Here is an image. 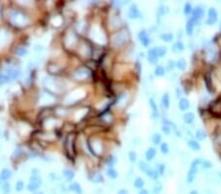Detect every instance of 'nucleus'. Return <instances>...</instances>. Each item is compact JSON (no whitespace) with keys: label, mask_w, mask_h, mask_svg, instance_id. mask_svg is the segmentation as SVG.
<instances>
[{"label":"nucleus","mask_w":221,"mask_h":194,"mask_svg":"<svg viewBox=\"0 0 221 194\" xmlns=\"http://www.w3.org/2000/svg\"><path fill=\"white\" fill-rule=\"evenodd\" d=\"M130 39V34L127 30H120L116 33L112 37V45L114 47H120L121 45L125 44Z\"/></svg>","instance_id":"f257e3e1"},{"label":"nucleus","mask_w":221,"mask_h":194,"mask_svg":"<svg viewBox=\"0 0 221 194\" xmlns=\"http://www.w3.org/2000/svg\"><path fill=\"white\" fill-rule=\"evenodd\" d=\"M202 163V160L201 159H197V160H195L193 163H192L191 167H190V170L188 172V175H187V181L189 183H192L196 178V176H197V174H198V171H199V165Z\"/></svg>","instance_id":"f03ea898"},{"label":"nucleus","mask_w":221,"mask_h":194,"mask_svg":"<svg viewBox=\"0 0 221 194\" xmlns=\"http://www.w3.org/2000/svg\"><path fill=\"white\" fill-rule=\"evenodd\" d=\"M90 71L88 69L85 68V67H82V68L78 69L76 72L74 74V77L76 80H85L87 77H90Z\"/></svg>","instance_id":"7ed1b4c3"},{"label":"nucleus","mask_w":221,"mask_h":194,"mask_svg":"<svg viewBox=\"0 0 221 194\" xmlns=\"http://www.w3.org/2000/svg\"><path fill=\"white\" fill-rule=\"evenodd\" d=\"M217 17H218V14H217V11L215 10V8H210L208 11V20H206V24H208V26L214 25L217 21Z\"/></svg>","instance_id":"20e7f679"},{"label":"nucleus","mask_w":221,"mask_h":194,"mask_svg":"<svg viewBox=\"0 0 221 194\" xmlns=\"http://www.w3.org/2000/svg\"><path fill=\"white\" fill-rule=\"evenodd\" d=\"M204 15H205V10L202 9V7L198 6V7H196L194 10L192 20H193L194 22H199V21L202 20V18L204 17Z\"/></svg>","instance_id":"39448f33"},{"label":"nucleus","mask_w":221,"mask_h":194,"mask_svg":"<svg viewBox=\"0 0 221 194\" xmlns=\"http://www.w3.org/2000/svg\"><path fill=\"white\" fill-rule=\"evenodd\" d=\"M210 112L213 113L215 116H220L221 115V101L220 98L215 101H213L211 105H210Z\"/></svg>","instance_id":"423d86ee"},{"label":"nucleus","mask_w":221,"mask_h":194,"mask_svg":"<svg viewBox=\"0 0 221 194\" xmlns=\"http://www.w3.org/2000/svg\"><path fill=\"white\" fill-rule=\"evenodd\" d=\"M128 15H129L131 19H138V18H140L142 16V14L140 12V10H139L138 6L136 4H134L131 5L129 12H128Z\"/></svg>","instance_id":"0eeeda50"},{"label":"nucleus","mask_w":221,"mask_h":194,"mask_svg":"<svg viewBox=\"0 0 221 194\" xmlns=\"http://www.w3.org/2000/svg\"><path fill=\"white\" fill-rule=\"evenodd\" d=\"M138 36H139V39H140V41L142 42V44L144 45V46H148V45L149 44V42H151V38H149L148 33L145 30H141Z\"/></svg>","instance_id":"6e6552de"},{"label":"nucleus","mask_w":221,"mask_h":194,"mask_svg":"<svg viewBox=\"0 0 221 194\" xmlns=\"http://www.w3.org/2000/svg\"><path fill=\"white\" fill-rule=\"evenodd\" d=\"M148 59L151 64H155L157 62L158 55H157V51H156V48H152L148 52Z\"/></svg>","instance_id":"1a4fd4ad"},{"label":"nucleus","mask_w":221,"mask_h":194,"mask_svg":"<svg viewBox=\"0 0 221 194\" xmlns=\"http://www.w3.org/2000/svg\"><path fill=\"white\" fill-rule=\"evenodd\" d=\"M178 106H179V109L182 111H187L189 108H190V102H189L188 99H186V98H181V99L179 100V104H178Z\"/></svg>","instance_id":"9d476101"},{"label":"nucleus","mask_w":221,"mask_h":194,"mask_svg":"<svg viewBox=\"0 0 221 194\" xmlns=\"http://www.w3.org/2000/svg\"><path fill=\"white\" fill-rule=\"evenodd\" d=\"M69 189L71 190V191H73L74 193L76 194H82V192H83V189H82L81 185L79 184L78 182H72L69 186Z\"/></svg>","instance_id":"9b49d317"},{"label":"nucleus","mask_w":221,"mask_h":194,"mask_svg":"<svg viewBox=\"0 0 221 194\" xmlns=\"http://www.w3.org/2000/svg\"><path fill=\"white\" fill-rule=\"evenodd\" d=\"M12 176V172L8 169H4V170L1 171V174H0V178L1 181H8V179Z\"/></svg>","instance_id":"f8f14e48"},{"label":"nucleus","mask_w":221,"mask_h":194,"mask_svg":"<svg viewBox=\"0 0 221 194\" xmlns=\"http://www.w3.org/2000/svg\"><path fill=\"white\" fill-rule=\"evenodd\" d=\"M184 44H183V42H181V41H177V42H175V43H174V45L172 46V51L174 52V53H180V52H182L184 50Z\"/></svg>","instance_id":"ddd939ff"},{"label":"nucleus","mask_w":221,"mask_h":194,"mask_svg":"<svg viewBox=\"0 0 221 194\" xmlns=\"http://www.w3.org/2000/svg\"><path fill=\"white\" fill-rule=\"evenodd\" d=\"M187 144L193 151H199V150H201V145H199V142H197L196 140H193V139L188 140Z\"/></svg>","instance_id":"4468645a"},{"label":"nucleus","mask_w":221,"mask_h":194,"mask_svg":"<svg viewBox=\"0 0 221 194\" xmlns=\"http://www.w3.org/2000/svg\"><path fill=\"white\" fill-rule=\"evenodd\" d=\"M195 121V115L194 113L192 112H189V113H186V114L184 115V122L188 123V125H191V123H193Z\"/></svg>","instance_id":"2eb2a0df"},{"label":"nucleus","mask_w":221,"mask_h":194,"mask_svg":"<svg viewBox=\"0 0 221 194\" xmlns=\"http://www.w3.org/2000/svg\"><path fill=\"white\" fill-rule=\"evenodd\" d=\"M155 155H156V150L154 148H148L147 152H145V158H147L148 161H151L155 157Z\"/></svg>","instance_id":"dca6fc26"},{"label":"nucleus","mask_w":221,"mask_h":194,"mask_svg":"<svg viewBox=\"0 0 221 194\" xmlns=\"http://www.w3.org/2000/svg\"><path fill=\"white\" fill-rule=\"evenodd\" d=\"M63 175H64V178L67 179V181H73L75 174H74L73 171L69 170V169H65V170L63 171Z\"/></svg>","instance_id":"f3484780"},{"label":"nucleus","mask_w":221,"mask_h":194,"mask_svg":"<svg viewBox=\"0 0 221 194\" xmlns=\"http://www.w3.org/2000/svg\"><path fill=\"white\" fill-rule=\"evenodd\" d=\"M40 183H37V182H30L28 184V190L30 192H37V189L40 188Z\"/></svg>","instance_id":"a211bd4d"},{"label":"nucleus","mask_w":221,"mask_h":194,"mask_svg":"<svg viewBox=\"0 0 221 194\" xmlns=\"http://www.w3.org/2000/svg\"><path fill=\"white\" fill-rule=\"evenodd\" d=\"M147 175H148L151 178H152L153 181H157L158 175H159L158 172L156 171V169H149V170L148 171V172H147Z\"/></svg>","instance_id":"6ab92c4d"},{"label":"nucleus","mask_w":221,"mask_h":194,"mask_svg":"<svg viewBox=\"0 0 221 194\" xmlns=\"http://www.w3.org/2000/svg\"><path fill=\"white\" fill-rule=\"evenodd\" d=\"M161 103L164 108H168L170 105V97L168 93H164L161 98Z\"/></svg>","instance_id":"aec40b11"},{"label":"nucleus","mask_w":221,"mask_h":194,"mask_svg":"<svg viewBox=\"0 0 221 194\" xmlns=\"http://www.w3.org/2000/svg\"><path fill=\"white\" fill-rule=\"evenodd\" d=\"M194 28H195V22L193 20H190V21H188V23H187V27H186V30H187V33L188 34H193V33H194Z\"/></svg>","instance_id":"412c9836"},{"label":"nucleus","mask_w":221,"mask_h":194,"mask_svg":"<svg viewBox=\"0 0 221 194\" xmlns=\"http://www.w3.org/2000/svg\"><path fill=\"white\" fill-rule=\"evenodd\" d=\"M176 66H177V68L179 69V70L184 71L185 69L187 68V61H186V60H185L184 58H181V59H179V60H178V61H177Z\"/></svg>","instance_id":"4be33fe9"},{"label":"nucleus","mask_w":221,"mask_h":194,"mask_svg":"<svg viewBox=\"0 0 221 194\" xmlns=\"http://www.w3.org/2000/svg\"><path fill=\"white\" fill-rule=\"evenodd\" d=\"M205 137H206V133H205V132L204 129H199L197 130V132H196V138H197L199 141L204 140Z\"/></svg>","instance_id":"5701e85b"},{"label":"nucleus","mask_w":221,"mask_h":194,"mask_svg":"<svg viewBox=\"0 0 221 194\" xmlns=\"http://www.w3.org/2000/svg\"><path fill=\"white\" fill-rule=\"evenodd\" d=\"M162 190V184L161 182L156 181L152 186V193L153 194H159Z\"/></svg>","instance_id":"b1692460"},{"label":"nucleus","mask_w":221,"mask_h":194,"mask_svg":"<svg viewBox=\"0 0 221 194\" xmlns=\"http://www.w3.org/2000/svg\"><path fill=\"white\" fill-rule=\"evenodd\" d=\"M145 185V181L142 178H137L134 181V186L138 189H142Z\"/></svg>","instance_id":"393cba45"},{"label":"nucleus","mask_w":221,"mask_h":194,"mask_svg":"<svg viewBox=\"0 0 221 194\" xmlns=\"http://www.w3.org/2000/svg\"><path fill=\"white\" fill-rule=\"evenodd\" d=\"M168 7L167 6H165V5H160L159 7H158V9H157V14H158V16L159 17H162V16H164L166 13H168Z\"/></svg>","instance_id":"a878e982"},{"label":"nucleus","mask_w":221,"mask_h":194,"mask_svg":"<svg viewBox=\"0 0 221 194\" xmlns=\"http://www.w3.org/2000/svg\"><path fill=\"white\" fill-rule=\"evenodd\" d=\"M139 168H140V170H141V171H142L144 172H145V174H147L148 171L149 170V169H151V167H149V166H148L147 163H145V162H144V161L139 162Z\"/></svg>","instance_id":"bb28decb"},{"label":"nucleus","mask_w":221,"mask_h":194,"mask_svg":"<svg viewBox=\"0 0 221 194\" xmlns=\"http://www.w3.org/2000/svg\"><path fill=\"white\" fill-rule=\"evenodd\" d=\"M154 74H155V75L157 76V77H162V76H164V75H165V69L163 68L162 66L158 65V66L155 68V70H154Z\"/></svg>","instance_id":"cd10ccee"},{"label":"nucleus","mask_w":221,"mask_h":194,"mask_svg":"<svg viewBox=\"0 0 221 194\" xmlns=\"http://www.w3.org/2000/svg\"><path fill=\"white\" fill-rule=\"evenodd\" d=\"M106 175H107V176H109L110 178H118V172H117L116 170H114V169H112V168L108 169L107 172H106Z\"/></svg>","instance_id":"c85d7f7f"},{"label":"nucleus","mask_w":221,"mask_h":194,"mask_svg":"<svg viewBox=\"0 0 221 194\" xmlns=\"http://www.w3.org/2000/svg\"><path fill=\"white\" fill-rule=\"evenodd\" d=\"M151 141L154 145H158V144H160V142H161V135H160L159 133H154L151 137Z\"/></svg>","instance_id":"c756f323"},{"label":"nucleus","mask_w":221,"mask_h":194,"mask_svg":"<svg viewBox=\"0 0 221 194\" xmlns=\"http://www.w3.org/2000/svg\"><path fill=\"white\" fill-rule=\"evenodd\" d=\"M149 105H151V110L153 112V116H156V115H157V113H158V109H157V105H156L154 100H153V99H149Z\"/></svg>","instance_id":"7c9ffc66"},{"label":"nucleus","mask_w":221,"mask_h":194,"mask_svg":"<svg viewBox=\"0 0 221 194\" xmlns=\"http://www.w3.org/2000/svg\"><path fill=\"white\" fill-rule=\"evenodd\" d=\"M161 39L163 41L170 42L171 40L173 39V34L171 33H164L161 35Z\"/></svg>","instance_id":"2f4dec72"},{"label":"nucleus","mask_w":221,"mask_h":194,"mask_svg":"<svg viewBox=\"0 0 221 194\" xmlns=\"http://www.w3.org/2000/svg\"><path fill=\"white\" fill-rule=\"evenodd\" d=\"M156 51H157L158 57H163V56L166 54L167 48L165 46H159V47H156Z\"/></svg>","instance_id":"473e14b6"},{"label":"nucleus","mask_w":221,"mask_h":194,"mask_svg":"<svg viewBox=\"0 0 221 194\" xmlns=\"http://www.w3.org/2000/svg\"><path fill=\"white\" fill-rule=\"evenodd\" d=\"M121 23H122V20L119 16H113L112 20H111V24L113 25V27H117L120 26Z\"/></svg>","instance_id":"72a5a7b5"},{"label":"nucleus","mask_w":221,"mask_h":194,"mask_svg":"<svg viewBox=\"0 0 221 194\" xmlns=\"http://www.w3.org/2000/svg\"><path fill=\"white\" fill-rule=\"evenodd\" d=\"M156 166H157V167H156V171L158 172V174L160 175H164V172H166V167H165V165H163V164H157Z\"/></svg>","instance_id":"f704fd0d"},{"label":"nucleus","mask_w":221,"mask_h":194,"mask_svg":"<svg viewBox=\"0 0 221 194\" xmlns=\"http://www.w3.org/2000/svg\"><path fill=\"white\" fill-rule=\"evenodd\" d=\"M91 181H92V182H94V183H100V182L103 181V176L101 175H99V174H95L94 176H92Z\"/></svg>","instance_id":"c9c22d12"},{"label":"nucleus","mask_w":221,"mask_h":194,"mask_svg":"<svg viewBox=\"0 0 221 194\" xmlns=\"http://www.w3.org/2000/svg\"><path fill=\"white\" fill-rule=\"evenodd\" d=\"M2 191L4 194H9L11 192V185L8 182H4L2 185Z\"/></svg>","instance_id":"e433bc0d"},{"label":"nucleus","mask_w":221,"mask_h":194,"mask_svg":"<svg viewBox=\"0 0 221 194\" xmlns=\"http://www.w3.org/2000/svg\"><path fill=\"white\" fill-rule=\"evenodd\" d=\"M161 129H162V132H164L166 135H169L171 133V126L169 125V123H164V125L162 126Z\"/></svg>","instance_id":"4c0bfd02"},{"label":"nucleus","mask_w":221,"mask_h":194,"mask_svg":"<svg viewBox=\"0 0 221 194\" xmlns=\"http://www.w3.org/2000/svg\"><path fill=\"white\" fill-rule=\"evenodd\" d=\"M209 80H210V76L209 75H206L205 77V84H206V88H208V90L209 91V92H212L213 89L211 88V85H210Z\"/></svg>","instance_id":"58836bf2"},{"label":"nucleus","mask_w":221,"mask_h":194,"mask_svg":"<svg viewBox=\"0 0 221 194\" xmlns=\"http://www.w3.org/2000/svg\"><path fill=\"white\" fill-rule=\"evenodd\" d=\"M160 150H161V152L163 154H168L169 153V145L167 143H162L161 145H160Z\"/></svg>","instance_id":"ea45409f"},{"label":"nucleus","mask_w":221,"mask_h":194,"mask_svg":"<svg viewBox=\"0 0 221 194\" xmlns=\"http://www.w3.org/2000/svg\"><path fill=\"white\" fill-rule=\"evenodd\" d=\"M16 190L18 192H21V191H23L24 190V188H25V184H24V182L22 181H17V183H16Z\"/></svg>","instance_id":"a19ab883"},{"label":"nucleus","mask_w":221,"mask_h":194,"mask_svg":"<svg viewBox=\"0 0 221 194\" xmlns=\"http://www.w3.org/2000/svg\"><path fill=\"white\" fill-rule=\"evenodd\" d=\"M175 66H176V63L172 61V60H169L168 63H167V71H169V72H173Z\"/></svg>","instance_id":"79ce46f5"},{"label":"nucleus","mask_w":221,"mask_h":194,"mask_svg":"<svg viewBox=\"0 0 221 194\" xmlns=\"http://www.w3.org/2000/svg\"><path fill=\"white\" fill-rule=\"evenodd\" d=\"M9 79H10L9 76L3 75V74H0V84H3V83H8L9 82Z\"/></svg>","instance_id":"37998d69"},{"label":"nucleus","mask_w":221,"mask_h":194,"mask_svg":"<svg viewBox=\"0 0 221 194\" xmlns=\"http://www.w3.org/2000/svg\"><path fill=\"white\" fill-rule=\"evenodd\" d=\"M142 138L141 137H139V136H136V137H134L133 139H132V144H133V145H137V146H139V145H141L142 144Z\"/></svg>","instance_id":"c03bdc74"},{"label":"nucleus","mask_w":221,"mask_h":194,"mask_svg":"<svg viewBox=\"0 0 221 194\" xmlns=\"http://www.w3.org/2000/svg\"><path fill=\"white\" fill-rule=\"evenodd\" d=\"M128 156H129V160L131 162H136L137 161V153L134 152V151H130Z\"/></svg>","instance_id":"a18cd8bd"},{"label":"nucleus","mask_w":221,"mask_h":194,"mask_svg":"<svg viewBox=\"0 0 221 194\" xmlns=\"http://www.w3.org/2000/svg\"><path fill=\"white\" fill-rule=\"evenodd\" d=\"M202 168H205V169H210L212 167V163L210 161L205 160V161H202Z\"/></svg>","instance_id":"49530a36"},{"label":"nucleus","mask_w":221,"mask_h":194,"mask_svg":"<svg viewBox=\"0 0 221 194\" xmlns=\"http://www.w3.org/2000/svg\"><path fill=\"white\" fill-rule=\"evenodd\" d=\"M192 12V5L190 3H187L186 5H185V9H184V13L188 15V14H190Z\"/></svg>","instance_id":"de8ad7c7"},{"label":"nucleus","mask_w":221,"mask_h":194,"mask_svg":"<svg viewBox=\"0 0 221 194\" xmlns=\"http://www.w3.org/2000/svg\"><path fill=\"white\" fill-rule=\"evenodd\" d=\"M116 163V159L114 158V157H110L109 159H108V161H107V165H108V167H113V165Z\"/></svg>","instance_id":"09e8293b"},{"label":"nucleus","mask_w":221,"mask_h":194,"mask_svg":"<svg viewBox=\"0 0 221 194\" xmlns=\"http://www.w3.org/2000/svg\"><path fill=\"white\" fill-rule=\"evenodd\" d=\"M16 53L19 56H24V55H26L27 54V50L25 48H19L18 49V50L16 51Z\"/></svg>","instance_id":"8fccbe9b"},{"label":"nucleus","mask_w":221,"mask_h":194,"mask_svg":"<svg viewBox=\"0 0 221 194\" xmlns=\"http://www.w3.org/2000/svg\"><path fill=\"white\" fill-rule=\"evenodd\" d=\"M116 194H129V191H128L127 189H125V188H122V189H120L118 192H117Z\"/></svg>","instance_id":"3c124183"},{"label":"nucleus","mask_w":221,"mask_h":194,"mask_svg":"<svg viewBox=\"0 0 221 194\" xmlns=\"http://www.w3.org/2000/svg\"><path fill=\"white\" fill-rule=\"evenodd\" d=\"M138 194H149V193H148V191L147 189H142Z\"/></svg>","instance_id":"603ef678"},{"label":"nucleus","mask_w":221,"mask_h":194,"mask_svg":"<svg viewBox=\"0 0 221 194\" xmlns=\"http://www.w3.org/2000/svg\"><path fill=\"white\" fill-rule=\"evenodd\" d=\"M189 194H199V192L197 191V190H192V191Z\"/></svg>","instance_id":"864d4df0"},{"label":"nucleus","mask_w":221,"mask_h":194,"mask_svg":"<svg viewBox=\"0 0 221 194\" xmlns=\"http://www.w3.org/2000/svg\"><path fill=\"white\" fill-rule=\"evenodd\" d=\"M34 194H43V192H41V191H37V192H34Z\"/></svg>","instance_id":"5fc2aeb1"},{"label":"nucleus","mask_w":221,"mask_h":194,"mask_svg":"<svg viewBox=\"0 0 221 194\" xmlns=\"http://www.w3.org/2000/svg\"><path fill=\"white\" fill-rule=\"evenodd\" d=\"M219 28H220V30H221V21H220V25H219Z\"/></svg>","instance_id":"6e6d98bb"},{"label":"nucleus","mask_w":221,"mask_h":194,"mask_svg":"<svg viewBox=\"0 0 221 194\" xmlns=\"http://www.w3.org/2000/svg\"><path fill=\"white\" fill-rule=\"evenodd\" d=\"M0 184H1V178H0Z\"/></svg>","instance_id":"4d7b16f0"}]
</instances>
